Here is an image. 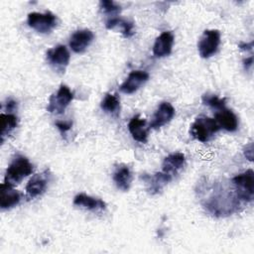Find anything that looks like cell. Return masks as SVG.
I'll use <instances>...</instances> for the list:
<instances>
[{"label": "cell", "mask_w": 254, "mask_h": 254, "mask_svg": "<svg viewBox=\"0 0 254 254\" xmlns=\"http://www.w3.org/2000/svg\"><path fill=\"white\" fill-rule=\"evenodd\" d=\"M214 120L217 122L220 128H223L226 131L234 132L238 128L237 116L230 109L226 108V106L219 110H216Z\"/></svg>", "instance_id": "15"}, {"label": "cell", "mask_w": 254, "mask_h": 254, "mask_svg": "<svg viewBox=\"0 0 254 254\" xmlns=\"http://www.w3.org/2000/svg\"><path fill=\"white\" fill-rule=\"evenodd\" d=\"M100 107L103 111L110 114H117L120 109V102L115 94L107 93L100 103Z\"/></svg>", "instance_id": "22"}, {"label": "cell", "mask_w": 254, "mask_h": 254, "mask_svg": "<svg viewBox=\"0 0 254 254\" xmlns=\"http://www.w3.org/2000/svg\"><path fill=\"white\" fill-rule=\"evenodd\" d=\"M32 172L33 165L30 163V161L26 157L18 155L8 166L5 173L4 182L14 186L15 184L20 183L24 178L31 175Z\"/></svg>", "instance_id": "1"}, {"label": "cell", "mask_w": 254, "mask_h": 254, "mask_svg": "<svg viewBox=\"0 0 254 254\" xmlns=\"http://www.w3.org/2000/svg\"><path fill=\"white\" fill-rule=\"evenodd\" d=\"M1 120V143H3L5 137L9 136L12 131L17 127L18 124V118L12 113L4 114L2 113L0 115Z\"/></svg>", "instance_id": "21"}, {"label": "cell", "mask_w": 254, "mask_h": 254, "mask_svg": "<svg viewBox=\"0 0 254 254\" xmlns=\"http://www.w3.org/2000/svg\"><path fill=\"white\" fill-rule=\"evenodd\" d=\"M27 22L29 27L38 33L48 34L56 28L57 17L50 11H46L44 13L31 12L28 14Z\"/></svg>", "instance_id": "4"}, {"label": "cell", "mask_w": 254, "mask_h": 254, "mask_svg": "<svg viewBox=\"0 0 254 254\" xmlns=\"http://www.w3.org/2000/svg\"><path fill=\"white\" fill-rule=\"evenodd\" d=\"M106 28L109 30H112L116 27H120L121 33L125 38H130L134 35V25L132 22L121 19L119 17H111L106 21L105 24Z\"/></svg>", "instance_id": "20"}, {"label": "cell", "mask_w": 254, "mask_h": 254, "mask_svg": "<svg viewBox=\"0 0 254 254\" xmlns=\"http://www.w3.org/2000/svg\"><path fill=\"white\" fill-rule=\"evenodd\" d=\"M70 55L67 48L64 45H58L47 52V61L58 71H64L69 63Z\"/></svg>", "instance_id": "7"}, {"label": "cell", "mask_w": 254, "mask_h": 254, "mask_svg": "<svg viewBox=\"0 0 254 254\" xmlns=\"http://www.w3.org/2000/svg\"><path fill=\"white\" fill-rule=\"evenodd\" d=\"M72 126L71 121H57L56 122V127L59 129V131L64 135L65 134L68 130H70Z\"/></svg>", "instance_id": "25"}, {"label": "cell", "mask_w": 254, "mask_h": 254, "mask_svg": "<svg viewBox=\"0 0 254 254\" xmlns=\"http://www.w3.org/2000/svg\"><path fill=\"white\" fill-rule=\"evenodd\" d=\"M235 186L236 196L245 201H251L254 197V173L253 170H247L235 176L232 179Z\"/></svg>", "instance_id": "3"}, {"label": "cell", "mask_w": 254, "mask_h": 254, "mask_svg": "<svg viewBox=\"0 0 254 254\" xmlns=\"http://www.w3.org/2000/svg\"><path fill=\"white\" fill-rule=\"evenodd\" d=\"M73 204L93 212L102 211L106 208V203L102 199L90 196L85 193L76 194L73 198Z\"/></svg>", "instance_id": "16"}, {"label": "cell", "mask_w": 254, "mask_h": 254, "mask_svg": "<svg viewBox=\"0 0 254 254\" xmlns=\"http://www.w3.org/2000/svg\"><path fill=\"white\" fill-rule=\"evenodd\" d=\"M174 45V35L170 31L163 32L155 41L153 54L157 58L167 57L172 53Z\"/></svg>", "instance_id": "13"}, {"label": "cell", "mask_w": 254, "mask_h": 254, "mask_svg": "<svg viewBox=\"0 0 254 254\" xmlns=\"http://www.w3.org/2000/svg\"><path fill=\"white\" fill-rule=\"evenodd\" d=\"M175 115V108L170 102H162L154 113L150 127L158 129L169 123Z\"/></svg>", "instance_id": "11"}, {"label": "cell", "mask_w": 254, "mask_h": 254, "mask_svg": "<svg viewBox=\"0 0 254 254\" xmlns=\"http://www.w3.org/2000/svg\"><path fill=\"white\" fill-rule=\"evenodd\" d=\"M220 129L214 118L197 117L191 124L190 133L199 142H207Z\"/></svg>", "instance_id": "2"}, {"label": "cell", "mask_w": 254, "mask_h": 254, "mask_svg": "<svg viewBox=\"0 0 254 254\" xmlns=\"http://www.w3.org/2000/svg\"><path fill=\"white\" fill-rule=\"evenodd\" d=\"M16 106H17V102L14 101V100H12V99H9V100L7 101V103H6V109H7V111H13V110L16 108Z\"/></svg>", "instance_id": "28"}, {"label": "cell", "mask_w": 254, "mask_h": 254, "mask_svg": "<svg viewBox=\"0 0 254 254\" xmlns=\"http://www.w3.org/2000/svg\"><path fill=\"white\" fill-rule=\"evenodd\" d=\"M142 179L145 181L149 192L151 194H157L172 181L173 177L164 172H159L154 174L152 177L145 175Z\"/></svg>", "instance_id": "14"}, {"label": "cell", "mask_w": 254, "mask_h": 254, "mask_svg": "<svg viewBox=\"0 0 254 254\" xmlns=\"http://www.w3.org/2000/svg\"><path fill=\"white\" fill-rule=\"evenodd\" d=\"M113 181L119 190L127 191L132 183V173L130 169L124 165L117 167L113 173Z\"/></svg>", "instance_id": "19"}, {"label": "cell", "mask_w": 254, "mask_h": 254, "mask_svg": "<svg viewBox=\"0 0 254 254\" xmlns=\"http://www.w3.org/2000/svg\"><path fill=\"white\" fill-rule=\"evenodd\" d=\"M238 48L242 51H250L253 48V42L250 43H240L238 45Z\"/></svg>", "instance_id": "27"}, {"label": "cell", "mask_w": 254, "mask_h": 254, "mask_svg": "<svg viewBox=\"0 0 254 254\" xmlns=\"http://www.w3.org/2000/svg\"><path fill=\"white\" fill-rule=\"evenodd\" d=\"M50 174L49 171H44L41 174L34 175L26 186V195L28 199L35 198L41 194H43L48 187Z\"/></svg>", "instance_id": "8"}, {"label": "cell", "mask_w": 254, "mask_h": 254, "mask_svg": "<svg viewBox=\"0 0 254 254\" xmlns=\"http://www.w3.org/2000/svg\"><path fill=\"white\" fill-rule=\"evenodd\" d=\"M149 79V73L145 70H132L123 83L119 86L121 92L131 94L137 91L147 80Z\"/></svg>", "instance_id": "9"}, {"label": "cell", "mask_w": 254, "mask_h": 254, "mask_svg": "<svg viewBox=\"0 0 254 254\" xmlns=\"http://www.w3.org/2000/svg\"><path fill=\"white\" fill-rule=\"evenodd\" d=\"M99 6H100V9L105 14H109V15H116L121 10L119 5H117L115 2L110 1V0H102V1H100Z\"/></svg>", "instance_id": "24"}, {"label": "cell", "mask_w": 254, "mask_h": 254, "mask_svg": "<svg viewBox=\"0 0 254 254\" xmlns=\"http://www.w3.org/2000/svg\"><path fill=\"white\" fill-rule=\"evenodd\" d=\"M244 156L249 161H253V144L252 143H250L249 145H247L245 147V149H244Z\"/></svg>", "instance_id": "26"}, {"label": "cell", "mask_w": 254, "mask_h": 254, "mask_svg": "<svg viewBox=\"0 0 254 254\" xmlns=\"http://www.w3.org/2000/svg\"><path fill=\"white\" fill-rule=\"evenodd\" d=\"M220 45V33L218 30H205L200 37L197 49L201 58L207 59L214 55Z\"/></svg>", "instance_id": "6"}, {"label": "cell", "mask_w": 254, "mask_h": 254, "mask_svg": "<svg viewBox=\"0 0 254 254\" xmlns=\"http://www.w3.org/2000/svg\"><path fill=\"white\" fill-rule=\"evenodd\" d=\"M202 102L205 105H208L209 107H211L215 110H219V109L225 107L226 100H225V98H219L218 96L213 95V94H211V95L204 94L202 96Z\"/></svg>", "instance_id": "23"}, {"label": "cell", "mask_w": 254, "mask_h": 254, "mask_svg": "<svg viewBox=\"0 0 254 254\" xmlns=\"http://www.w3.org/2000/svg\"><path fill=\"white\" fill-rule=\"evenodd\" d=\"M186 158L183 153H173L164 159L162 169L164 173L171 177L176 176L185 166Z\"/></svg>", "instance_id": "17"}, {"label": "cell", "mask_w": 254, "mask_h": 254, "mask_svg": "<svg viewBox=\"0 0 254 254\" xmlns=\"http://www.w3.org/2000/svg\"><path fill=\"white\" fill-rule=\"evenodd\" d=\"M93 39L94 35L90 30H78L71 35L69 40V47L74 53L80 54L83 53L90 46Z\"/></svg>", "instance_id": "10"}, {"label": "cell", "mask_w": 254, "mask_h": 254, "mask_svg": "<svg viewBox=\"0 0 254 254\" xmlns=\"http://www.w3.org/2000/svg\"><path fill=\"white\" fill-rule=\"evenodd\" d=\"M128 130L133 139L140 143H146L148 137V131L146 128V121L139 115L132 117L128 123Z\"/></svg>", "instance_id": "18"}, {"label": "cell", "mask_w": 254, "mask_h": 254, "mask_svg": "<svg viewBox=\"0 0 254 254\" xmlns=\"http://www.w3.org/2000/svg\"><path fill=\"white\" fill-rule=\"evenodd\" d=\"M73 99V92L65 84H61L57 92L50 96L47 110L53 114H62Z\"/></svg>", "instance_id": "5"}, {"label": "cell", "mask_w": 254, "mask_h": 254, "mask_svg": "<svg viewBox=\"0 0 254 254\" xmlns=\"http://www.w3.org/2000/svg\"><path fill=\"white\" fill-rule=\"evenodd\" d=\"M21 199L20 193L8 183H2L0 186V206L2 209H9L16 206Z\"/></svg>", "instance_id": "12"}, {"label": "cell", "mask_w": 254, "mask_h": 254, "mask_svg": "<svg viewBox=\"0 0 254 254\" xmlns=\"http://www.w3.org/2000/svg\"><path fill=\"white\" fill-rule=\"evenodd\" d=\"M253 64V58L252 57H249V58H246L243 60V65L245 67V69H249Z\"/></svg>", "instance_id": "29"}]
</instances>
